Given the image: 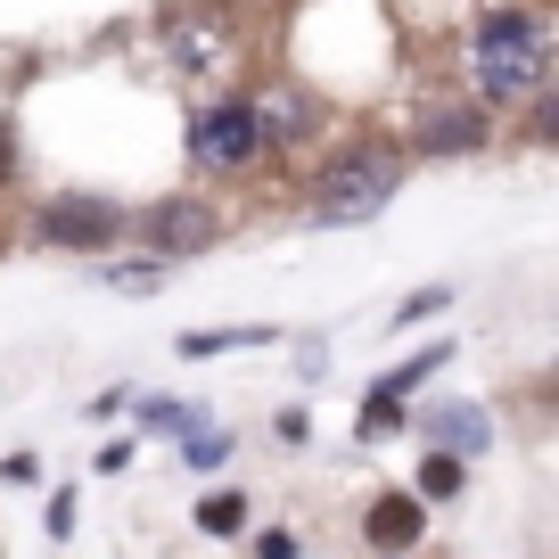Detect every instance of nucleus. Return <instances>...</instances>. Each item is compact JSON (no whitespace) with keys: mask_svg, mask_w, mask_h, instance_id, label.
<instances>
[{"mask_svg":"<svg viewBox=\"0 0 559 559\" xmlns=\"http://www.w3.org/2000/svg\"><path fill=\"white\" fill-rule=\"evenodd\" d=\"M543 83H551V25H543V9H486L469 34V99L486 107H510V99H543Z\"/></svg>","mask_w":559,"mask_h":559,"instance_id":"obj_1","label":"nucleus"},{"mask_svg":"<svg viewBox=\"0 0 559 559\" xmlns=\"http://www.w3.org/2000/svg\"><path fill=\"white\" fill-rule=\"evenodd\" d=\"M395 190H403V157H395V148H379V140H354V148H337V157L313 174L305 223H321V230L370 223V214L395 206Z\"/></svg>","mask_w":559,"mask_h":559,"instance_id":"obj_2","label":"nucleus"},{"mask_svg":"<svg viewBox=\"0 0 559 559\" xmlns=\"http://www.w3.org/2000/svg\"><path fill=\"white\" fill-rule=\"evenodd\" d=\"M123 230L140 239V255H157V263H190V255H206L214 239H223V214L206 206V198H157V206H140V214H123Z\"/></svg>","mask_w":559,"mask_h":559,"instance_id":"obj_3","label":"nucleus"},{"mask_svg":"<svg viewBox=\"0 0 559 559\" xmlns=\"http://www.w3.org/2000/svg\"><path fill=\"white\" fill-rule=\"evenodd\" d=\"M255 157H263V132H255V107H247V99H206L190 116V165H198V174L230 181V174H247Z\"/></svg>","mask_w":559,"mask_h":559,"instance_id":"obj_4","label":"nucleus"},{"mask_svg":"<svg viewBox=\"0 0 559 559\" xmlns=\"http://www.w3.org/2000/svg\"><path fill=\"white\" fill-rule=\"evenodd\" d=\"M116 230H123V206L99 198V190H58V198H41V214H34V239L67 247V255H107Z\"/></svg>","mask_w":559,"mask_h":559,"instance_id":"obj_5","label":"nucleus"},{"mask_svg":"<svg viewBox=\"0 0 559 559\" xmlns=\"http://www.w3.org/2000/svg\"><path fill=\"white\" fill-rule=\"evenodd\" d=\"M412 437L428 444V453H444V461L469 469V461L493 453V412H486V403H469V395H437L428 412L412 419Z\"/></svg>","mask_w":559,"mask_h":559,"instance_id":"obj_6","label":"nucleus"},{"mask_svg":"<svg viewBox=\"0 0 559 559\" xmlns=\"http://www.w3.org/2000/svg\"><path fill=\"white\" fill-rule=\"evenodd\" d=\"M493 140V116L477 99H444V107H419V123H412V148L419 157H477Z\"/></svg>","mask_w":559,"mask_h":559,"instance_id":"obj_7","label":"nucleus"},{"mask_svg":"<svg viewBox=\"0 0 559 559\" xmlns=\"http://www.w3.org/2000/svg\"><path fill=\"white\" fill-rule=\"evenodd\" d=\"M362 543H370V551H386V559L419 551V543H428V502H412V493H370Z\"/></svg>","mask_w":559,"mask_h":559,"instance_id":"obj_8","label":"nucleus"},{"mask_svg":"<svg viewBox=\"0 0 559 559\" xmlns=\"http://www.w3.org/2000/svg\"><path fill=\"white\" fill-rule=\"evenodd\" d=\"M165 58H174L181 74H214L230 58V25L223 17H198V9H181V17H165Z\"/></svg>","mask_w":559,"mask_h":559,"instance_id":"obj_9","label":"nucleus"},{"mask_svg":"<svg viewBox=\"0 0 559 559\" xmlns=\"http://www.w3.org/2000/svg\"><path fill=\"white\" fill-rule=\"evenodd\" d=\"M247 107H255L263 148H297V140L313 132V99H305V91H272V99H247Z\"/></svg>","mask_w":559,"mask_h":559,"instance_id":"obj_10","label":"nucleus"},{"mask_svg":"<svg viewBox=\"0 0 559 559\" xmlns=\"http://www.w3.org/2000/svg\"><path fill=\"white\" fill-rule=\"evenodd\" d=\"M453 362V346H444V337H428V346L419 354H403L395 370H386V379H370V395H386V403H403V395H419V386L437 379V370Z\"/></svg>","mask_w":559,"mask_h":559,"instance_id":"obj_11","label":"nucleus"},{"mask_svg":"<svg viewBox=\"0 0 559 559\" xmlns=\"http://www.w3.org/2000/svg\"><path fill=\"white\" fill-rule=\"evenodd\" d=\"M239 346H280V330H272V321H239V330H190V337H181L190 362H206V354H239Z\"/></svg>","mask_w":559,"mask_h":559,"instance_id":"obj_12","label":"nucleus"},{"mask_svg":"<svg viewBox=\"0 0 559 559\" xmlns=\"http://www.w3.org/2000/svg\"><path fill=\"white\" fill-rule=\"evenodd\" d=\"M165 280H174V263H157V255H132V263H99V288H116V297H157Z\"/></svg>","mask_w":559,"mask_h":559,"instance_id":"obj_13","label":"nucleus"},{"mask_svg":"<svg viewBox=\"0 0 559 559\" xmlns=\"http://www.w3.org/2000/svg\"><path fill=\"white\" fill-rule=\"evenodd\" d=\"M140 428H148V437H198L206 412H198V403H174V395H140Z\"/></svg>","mask_w":559,"mask_h":559,"instance_id":"obj_14","label":"nucleus"},{"mask_svg":"<svg viewBox=\"0 0 559 559\" xmlns=\"http://www.w3.org/2000/svg\"><path fill=\"white\" fill-rule=\"evenodd\" d=\"M461 486H469V469H461V461L419 453V469H412V502H453Z\"/></svg>","mask_w":559,"mask_h":559,"instance_id":"obj_15","label":"nucleus"},{"mask_svg":"<svg viewBox=\"0 0 559 559\" xmlns=\"http://www.w3.org/2000/svg\"><path fill=\"white\" fill-rule=\"evenodd\" d=\"M190 519H198V535L230 543V535H247V493H239V486H230V493H206V502H198Z\"/></svg>","mask_w":559,"mask_h":559,"instance_id":"obj_16","label":"nucleus"},{"mask_svg":"<svg viewBox=\"0 0 559 559\" xmlns=\"http://www.w3.org/2000/svg\"><path fill=\"white\" fill-rule=\"evenodd\" d=\"M437 313H453V288H444V280H437V288H412V297L395 305V321H386V330H395V337H412V330H428Z\"/></svg>","mask_w":559,"mask_h":559,"instance_id":"obj_17","label":"nucleus"},{"mask_svg":"<svg viewBox=\"0 0 559 559\" xmlns=\"http://www.w3.org/2000/svg\"><path fill=\"white\" fill-rule=\"evenodd\" d=\"M412 428V412L403 403H386V395H362V412H354V437L362 444H379V437H403Z\"/></svg>","mask_w":559,"mask_h":559,"instance_id":"obj_18","label":"nucleus"},{"mask_svg":"<svg viewBox=\"0 0 559 559\" xmlns=\"http://www.w3.org/2000/svg\"><path fill=\"white\" fill-rule=\"evenodd\" d=\"M230 453H239V444H230V428H198V437H181V469H198V477H214Z\"/></svg>","mask_w":559,"mask_h":559,"instance_id":"obj_19","label":"nucleus"},{"mask_svg":"<svg viewBox=\"0 0 559 559\" xmlns=\"http://www.w3.org/2000/svg\"><path fill=\"white\" fill-rule=\"evenodd\" d=\"M272 437L288 444V453H305V444H313V412H305V403H280V412H272Z\"/></svg>","mask_w":559,"mask_h":559,"instance_id":"obj_20","label":"nucleus"},{"mask_svg":"<svg viewBox=\"0 0 559 559\" xmlns=\"http://www.w3.org/2000/svg\"><path fill=\"white\" fill-rule=\"evenodd\" d=\"M305 543H297V526H263L255 535V559H297Z\"/></svg>","mask_w":559,"mask_h":559,"instance_id":"obj_21","label":"nucleus"},{"mask_svg":"<svg viewBox=\"0 0 559 559\" xmlns=\"http://www.w3.org/2000/svg\"><path fill=\"white\" fill-rule=\"evenodd\" d=\"M41 535H50V543H67V535H74V493H67V486L50 493V519H41Z\"/></svg>","mask_w":559,"mask_h":559,"instance_id":"obj_22","label":"nucleus"},{"mask_svg":"<svg viewBox=\"0 0 559 559\" xmlns=\"http://www.w3.org/2000/svg\"><path fill=\"white\" fill-rule=\"evenodd\" d=\"M0 486H41V453H9L0 461Z\"/></svg>","mask_w":559,"mask_h":559,"instance_id":"obj_23","label":"nucleus"},{"mask_svg":"<svg viewBox=\"0 0 559 559\" xmlns=\"http://www.w3.org/2000/svg\"><path fill=\"white\" fill-rule=\"evenodd\" d=\"M123 461H132V437H116V444H99V453H91V469H99V477H116V469H123Z\"/></svg>","mask_w":559,"mask_h":559,"instance_id":"obj_24","label":"nucleus"}]
</instances>
